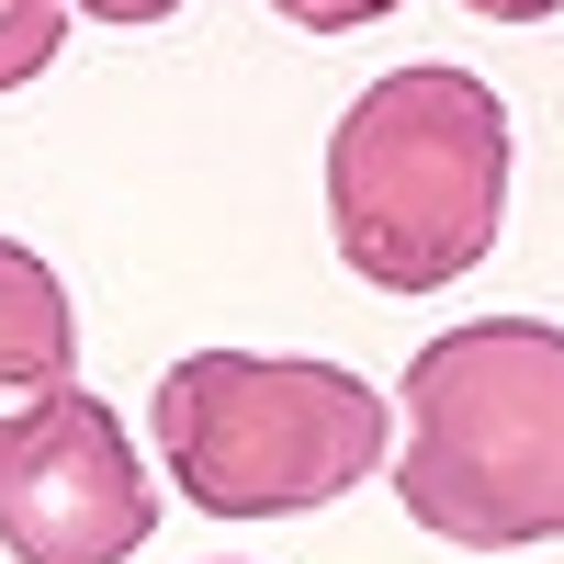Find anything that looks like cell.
<instances>
[{"mask_svg":"<svg viewBox=\"0 0 564 564\" xmlns=\"http://www.w3.org/2000/svg\"><path fill=\"white\" fill-rule=\"evenodd\" d=\"M395 497L463 553L564 542V327L475 316L430 339L395 384Z\"/></svg>","mask_w":564,"mask_h":564,"instance_id":"6da1fadb","label":"cell"},{"mask_svg":"<svg viewBox=\"0 0 564 564\" xmlns=\"http://www.w3.org/2000/svg\"><path fill=\"white\" fill-rule=\"evenodd\" d=\"M508 215V102L452 68L417 57L384 68L327 135V238L372 294H441L497 249Z\"/></svg>","mask_w":564,"mask_h":564,"instance_id":"7a4b0ae2","label":"cell"},{"mask_svg":"<svg viewBox=\"0 0 564 564\" xmlns=\"http://www.w3.org/2000/svg\"><path fill=\"white\" fill-rule=\"evenodd\" d=\"M159 463L204 520H316L395 452V406L305 350H181L159 372Z\"/></svg>","mask_w":564,"mask_h":564,"instance_id":"3957f363","label":"cell"},{"mask_svg":"<svg viewBox=\"0 0 564 564\" xmlns=\"http://www.w3.org/2000/svg\"><path fill=\"white\" fill-rule=\"evenodd\" d=\"M159 531L148 463L102 395H57L0 441V553L12 564H124Z\"/></svg>","mask_w":564,"mask_h":564,"instance_id":"277c9868","label":"cell"},{"mask_svg":"<svg viewBox=\"0 0 564 564\" xmlns=\"http://www.w3.org/2000/svg\"><path fill=\"white\" fill-rule=\"evenodd\" d=\"M79 384V316H68V282L45 271L23 238H0V441L45 417Z\"/></svg>","mask_w":564,"mask_h":564,"instance_id":"5b68a950","label":"cell"},{"mask_svg":"<svg viewBox=\"0 0 564 564\" xmlns=\"http://www.w3.org/2000/svg\"><path fill=\"white\" fill-rule=\"evenodd\" d=\"M57 45H68V12L57 0H0V90H23L57 68Z\"/></svg>","mask_w":564,"mask_h":564,"instance_id":"8992f818","label":"cell"},{"mask_svg":"<svg viewBox=\"0 0 564 564\" xmlns=\"http://www.w3.org/2000/svg\"><path fill=\"white\" fill-rule=\"evenodd\" d=\"M294 34H361V23H384V12H406V0H271Z\"/></svg>","mask_w":564,"mask_h":564,"instance_id":"52a82bcc","label":"cell"},{"mask_svg":"<svg viewBox=\"0 0 564 564\" xmlns=\"http://www.w3.org/2000/svg\"><path fill=\"white\" fill-rule=\"evenodd\" d=\"M57 12H90V23H124V34H148V23H170L181 0H57Z\"/></svg>","mask_w":564,"mask_h":564,"instance_id":"ba28073f","label":"cell"},{"mask_svg":"<svg viewBox=\"0 0 564 564\" xmlns=\"http://www.w3.org/2000/svg\"><path fill=\"white\" fill-rule=\"evenodd\" d=\"M463 12H486V23H553L564 0H463Z\"/></svg>","mask_w":564,"mask_h":564,"instance_id":"9c48e42d","label":"cell"}]
</instances>
